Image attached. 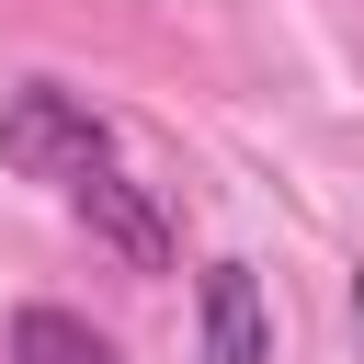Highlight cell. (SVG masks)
Instances as JSON below:
<instances>
[{"mask_svg": "<svg viewBox=\"0 0 364 364\" xmlns=\"http://www.w3.org/2000/svg\"><path fill=\"white\" fill-rule=\"evenodd\" d=\"M68 216H80V228H91L102 250H125L136 273H171V216H159V205H148V193L125 182V171H91V182L68 193Z\"/></svg>", "mask_w": 364, "mask_h": 364, "instance_id": "cell-3", "label": "cell"}, {"mask_svg": "<svg viewBox=\"0 0 364 364\" xmlns=\"http://www.w3.org/2000/svg\"><path fill=\"white\" fill-rule=\"evenodd\" d=\"M11 364H125L91 318H68V307H23L11 318Z\"/></svg>", "mask_w": 364, "mask_h": 364, "instance_id": "cell-4", "label": "cell"}, {"mask_svg": "<svg viewBox=\"0 0 364 364\" xmlns=\"http://www.w3.org/2000/svg\"><path fill=\"white\" fill-rule=\"evenodd\" d=\"M0 159H11L23 182H46V193H80L91 171H114V125H102L80 91L23 80V91H0Z\"/></svg>", "mask_w": 364, "mask_h": 364, "instance_id": "cell-1", "label": "cell"}, {"mask_svg": "<svg viewBox=\"0 0 364 364\" xmlns=\"http://www.w3.org/2000/svg\"><path fill=\"white\" fill-rule=\"evenodd\" d=\"M193 318H205V364H273V318H262V273L250 262H205L193 273Z\"/></svg>", "mask_w": 364, "mask_h": 364, "instance_id": "cell-2", "label": "cell"}]
</instances>
